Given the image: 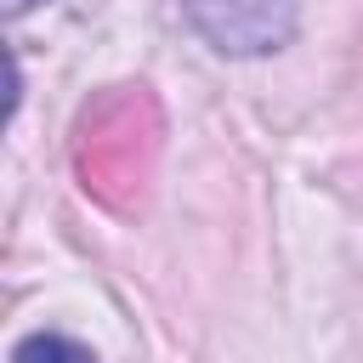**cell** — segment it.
<instances>
[{
	"mask_svg": "<svg viewBox=\"0 0 363 363\" xmlns=\"http://www.w3.org/2000/svg\"><path fill=\"white\" fill-rule=\"evenodd\" d=\"M187 17L221 57H267L295 40V0H187Z\"/></svg>",
	"mask_w": 363,
	"mask_h": 363,
	"instance_id": "1",
	"label": "cell"
},
{
	"mask_svg": "<svg viewBox=\"0 0 363 363\" xmlns=\"http://www.w3.org/2000/svg\"><path fill=\"white\" fill-rule=\"evenodd\" d=\"M11 363H96L79 340H68V335H28L17 352H11Z\"/></svg>",
	"mask_w": 363,
	"mask_h": 363,
	"instance_id": "2",
	"label": "cell"
},
{
	"mask_svg": "<svg viewBox=\"0 0 363 363\" xmlns=\"http://www.w3.org/2000/svg\"><path fill=\"white\" fill-rule=\"evenodd\" d=\"M28 6H40V0H6V11H11V17H23Z\"/></svg>",
	"mask_w": 363,
	"mask_h": 363,
	"instance_id": "3",
	"label": "cell"
}]
</instances>
